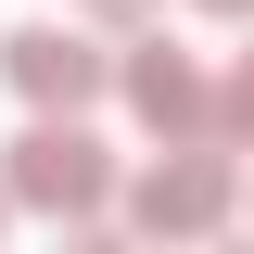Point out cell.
<instances>
[{
  "label": "cell",
  "instance_id": "cell-6",
  "mask_svg": "<svg viewBox=\"0 0 254 254\" xmlns=\"http://www.w3.org/2000/svg\"><path fill=\"white\" fill-rule=\"evenodd\" d=\"M89 13H102V26H153L165 0H89Z\"/></svg>",
  "mask_w": 254,
  "mask_h": 254
},
{
  "label": "cell",
  "instance_id": "cell-5",
  "mask_svg": "<svg viewBox=\"0 0 254 254\" xmlns=\"http://www.w3.org/2000/svg\"><path fill=\"white\" fill-rule=\"evenodd\" d=\"M216 140H229V153H254V51L216 76Z\"/></svg>",
  "mask_w": 254,
  "mask_h": 254
},
{
  "label": "cell",
  "instance_id": "cell-7",
  "mask_svg": "<svg viewBox=\"0 0 254 254\" xmlns=\"http://www.w3.org/2000/svg\"><path fill=\"white\" fill-rule=\"evenodd\" d=\"M203 13H229V26H242V13H254V0H203Z\"/></svg>",
  "mask_w": 254,
  "mask_h": 254
},
{
  "label": "cell",
  "instance_id": "cell-3",
  "mask_svg": "<svg viewBox=\"0 0 254 254\" xmlns=\"http://www.w3.org/2000/svg\"><path fill=\"white\" fill-rule=\"evenodd\" d=\"M115 89H127V115L153 127V140H216V76H203L178 38H127L115 51Z\"/></svg>",
  "mask_w": 254,
  "mask_h": 254
},
{
  "label": "cell",
  "instance_id": "cell-8",
  "mask_svg": "<svg viewBox=\"0 0 254 254\" xmlns=\"http://www.w3.org/2000/svg\"><path fill=\"white\" fill-rule=\"evenodd\" d=\"M0 216H13V178H0Z\"/></svg>",
  "mask_w": 254,
  "mask_h": 254
},
{
  "label": "cell",
  "instance_id": "cell-1",
  "mask_svg": "<svg viewBox=\"0 0 254 254\" xmlns=\"http://www.w3.org/2000/svg\"><path fill=\"white\" fill-rule=\"evenodd\" d=\"M13 203H38V216H76V229H102L115 216V153H102L76 115H38L26 140H13Z\"/></svg>",
  "mask_w": 254,
  "mask_h": 254
},
{
  "label": "cell",
  "instance_id": "cell-2",
  "mask_svg": "<svg viewBox=\"0 0 254 254\" xmlns=\"http://www.w3.org/2000/svg\"><path fill=\"white\" fill-rule=\"evenodd\" d=\"M127 229H153V242H203V229L242 216V178H229V140H165V165L115 203Z\"/></svg>",
  "mask_w": 254,
  "mask_h": 254
},
{
  "label": "cell",
  "instance_id": "cell-4",
  "mask_svg": "<svg viewBox=\"0 0 254 254\" xmlns=\"http://www.w3.org/2000/svg\"><path fill=\"white\" fill-rule=\"evenodd\" d=\"M0 76L38 102V115H89L102 89H115V51L76 26H26V38H0Z\"/></svg>",
  "mask_w": 254,
  "mask_h": 254
}]
</instances>
